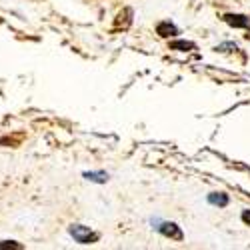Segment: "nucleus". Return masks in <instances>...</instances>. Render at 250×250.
<instances>
[{
    "instance_id": "4",
    "label": "nucleus",
    "mask_w": 250,
    "mask_h": 250,
    "mask_svg": "<svg viewBox=\"0 0 250 250\" xmlns=\"http://www.w3.org/2000/svg\"><path fill=\"white\" fill-rule=\"evenodd\" d=\"M156 32H158L162 38H168V36L178 34V28H176L172 22H168V20H164V22H160V24L156 26Z\"/></svg>"
},
{
    "instance_id": "7",
    "label": "nucleus",
    "mask_w": 250,
    "mask_h": 250,
    "mask_svg": "<svg viewBox=\"0 0 250 250\" xmlns=\"http://www.w3.org/2000/svg\"><path fill=\"white\" fill-rule=\"evenodd\" d=\"M84 178L90 182H106L108 174L106 172H84Z\"/></svg>"
},
{
    "instance_id": "5",
    "label": "nucleus",
    "mask_w": 250,
    "mask_h": 250,
    "mask_svg": "<svg viewBox=\"0 0 250 250\" xmlns=\"http://www.w3.org/2000/svg\"><path fill=\"white\" fill-rule=\"evenodd\" d=\"M194 42H188V40H176V42H170V50H180V52H188L194 50Z\"/></svg>"
},
{
    "instance_id": "3",
    "label": "nucleus",
    "mask_w": 250,
    "mask_h": 250,
    "mask_svg": "<svg viewBox=\"0 0 250 250\" xmlns=\"http://www.w3.org/2000/svg\"><path fill=\"white\" fill-rule=\"evenodd\" d=\"M224 22L234 28H250V18L242 14H224Z\"/></svg>"
},
{
    "instance_id": "6",
    "label": "nucleus",
    "mask_w": 250,
    "mask_h": 250,
    "mask_svg": "<svg viewBox=\"0 0 250 250\" xmlns=\"http://www.w3.org/2000/svg\"><path fill=\"white\" fill-rule=\"evenodd\" d=\"M208 202H210L212 206H226L228 196L224 192H212V194H208Z\"/></svg>"
},
{
    "instance_id": "1",
    "label": "nucleus",
    "mask_w": 250,
    "mask_h": 250,
    "mask_svg": "<svg viewBox=\"0 0 250 250\" xmlns=\"http://www.w3.org/2000/svg\"><path fill=\"white\" fill-rule=\"evenodd\" d=\"M68 232H70V236H72L76 242H80V244H92V242L98 240V234H96V232H92L90 228L80 226V224H72V226L68 228Z\"/></svg>"
},
{
    "instance_id": "8",
    "label": "nucleus",
    "mask_w": 250,
    "mask_h": 250,
    "mask_svg": "<svg viewBox=\"0 0 250 250\" xmlns=\"http://www.w3.org/2000/svg\"><path fill=\"white\" fill-rule=\"evenodd\" d=\"M0 248H22L18 242H12V240H6V242H0Z\"/></svg>"
},
{
    "instance_id": "2",
    "label": "nucleus",
    "mask_w": 250,
    "mask_h": 250,
    "mask_svg": "<svg viewBox=\"0 0 250 250\" xmlns=\"http://www.w3.org/2000/svg\"><path fill=\"white\" fill-rule=\"evenodd\" d=\"M156 230H158L160 234H164V236H168V238H174V240H182V238H184L182 230H180V228H178L174 222H158Z\"/></svg>"
},
{
    "instance_id": "9",
    "label": "nucleus",
    "mask_w": 250,
    "mask_h": 250,
    "mask_svg": "<svg viewBox=\"0 0 250 250\" xmlns=\"http://www.w3.org/2000/svg\"><path fill=\"white\" fill-rule=\"evenodd\" d=\"M242 222L244 224H250V210H244L242 212Z\"/></svg>"
}]
</instances>
